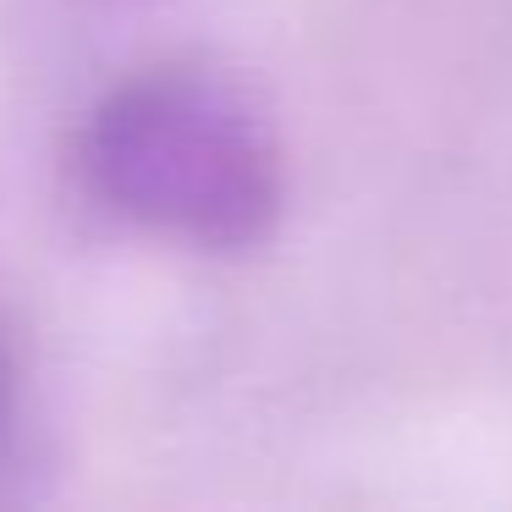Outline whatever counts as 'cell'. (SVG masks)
<instances>
[{
  "mask_svg": "<svg viewBox=\"0 0 512 512\" xmlns=\"http://www.w3.org/2000/svg\"><path fill=\"white\" fill-rule=\"evenodd\" d=\"M67 160L100 215L188 254H254L287 210V155L270 116L237 78L199 61L100 89Z\"/></svg>",
  "mask_w": 512,
  "mask_h": 512,
  "instance_id": "cell-1",
  "label": "cell"
},
{
  "mask_svg": "<svg viewBox=\"0 0 512 512\" xmlns=\"http://www.w3.org/2000/svg\"><path fill=\"white\" fill-rule=\"evenodd\" d=\"M39 6H45L50 17H56V23H94V17L100 12H122L127 0H39Z\"/></svg>",
  "mask_w": 512,
  "mask_h": 512,
  "instance_id": "cell-3",
  "label": "cell"
},
{
  "mask_svg": "<svg viewBox=\"0 0 512 512\" xmlns=\"http://www.w3.org/2000/svg\"><path fill=\"white\" fill-rule=\"evenodd\" d=\"M39 468V430H34V391L17 325L0 303V501H23L28 474Z\"/></svg>",
  "mask_w": 512,
  "mask_h": 512,
  "instance_id": "cell-2",
  "label": "cell"
}]
</instances>
